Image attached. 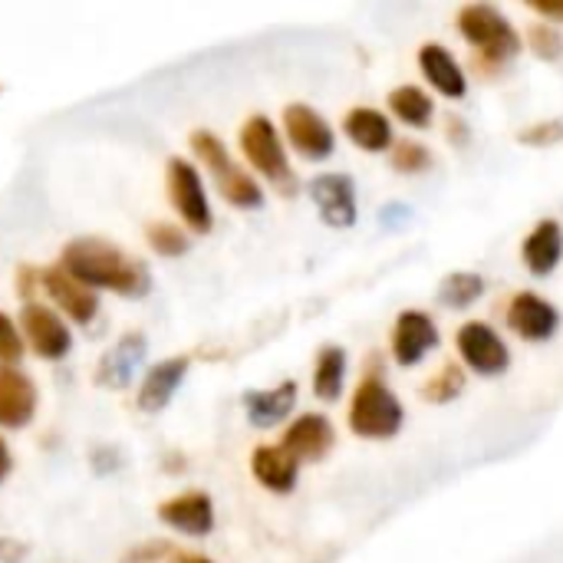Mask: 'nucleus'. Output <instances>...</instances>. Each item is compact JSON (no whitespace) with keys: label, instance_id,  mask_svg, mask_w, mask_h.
I'll return each instance as SVG.
<instances>
[{"label":"nucleus","instance_id":"f257e3e1","mask_svg":"<svg viewBox=\"0 0 563 563\" xmlns=\"http://www.w3.org/2000/svg\"><path fill=\"white\" fill-rule=\"evenodd\" d=\"M59 267L89 290H112L119 297H142L148 290L145 264L102 238L69 241L63 247Z\"/></svg>","mask_w":563,"mask_h":563},{"label":"nucleus","instance_id":"f03ea898","mask_svg":"<svg viewBox=\"0 0 563 563\" xmlns=\"http://www.w3.org/2000/svg\"><path fill=\"white\" fill-rule=\"evenodd\" d=\"M350 432L369 442H386L393 435H399L406 412L399 396L379 379V376H366L350 402Z\"/></svg>","mask_w":563,"mask_h":563},{"label":"nucleus","instance_id":"7ed1b4c3","mask_svg":"<svg viewBox=\"0 0 563 563\" xmlns=\"http://www.w3.org/2000/svg\"><path fill=\"white\" fill-rule=\"evenodd\" d=\"M455 23H459V33L478 49V56L488 59V69H498L501 63H508L521 49L518 30L492 3H468V7H462Z\"/></svg>","mask_w":563,"mask_h":563},{"label":"nucleus","instance_id":"20e7f679","mask_svg":"<svg viewBox=\"0 0 563 563\" xmlns=\"http://www.w3.org/2000/svg\"><path fill=\"white\" fill-rule=\"evenodd\" d=\"M191 148L205 162V168L211 172V178H214V185H218V191H221V198L228 205H234V208H261L264 205L261 185L231 158L228 145L214 132L198 129L191 135Z\"/></svg>","mask_w":563,"mask_h":563},{"label":"nucleus","instance_id":"39448f33","mask_svg":"<svg viewBox=\"0 0 563 563\" xmlns=\"http://www.w3.org/2000/svg\"><path fill=\"white\" fill-rule=\"evenodd\" d=\"M241 152L251 162L257 175H264L277 191L294 195L297 191V175L290 168V158L284 152V142L267 115H251L241 125Z\"/></svg>","mask_w":563,"mask_h":563},{"label":"nucleus","instance_id":"423d86ee","mask_svg":"<svg viewBox=\"0 0 563 563\" xmlns=\"http://www.w3.org/2000/svg\"><path fill=\"white\" fill-rule=\"evenodd\" d=\"M165 185H168V201L181 214V221L195 234H208L214 228V218H211V205H208L198 168L185 158H172L165 172Z\"/></svg>","mask_w":563,"mask_h":563},{"label":"nucleus","instance_id":"0eeeda50","mask_svg":"<svg viewBox=\"0 0 563 563\" xmlns=\"http://www.w3.org/2000/svg\"><path fill=\"white\" fill-rule=\"evenodd\" d=\"M455 346H459L462 363L468 369H475L478 376H501L511 366V350L492 323L472 320V323L459 327Z\"/></svg>","mask_w":563,"mask_h":563},{"label":"nucleus","instance_id":"6e6552de","mask_svg":"<svg viewBox=\"0 0 563 563\" xmlns=\"http://www.w3.org/2000/svg\"><path fill=\"white\" fill-rule=\"evenodd\" d=\"M20 330L23 340L30 343V350L43 360H63L73 350V333L63 323V317L53 307L43 303H23L20 310Z\"/></svg>","mask_w":563,"mask_h":563},{"label":"nucleus","instance_id":"1a4fd4ad","mask_svg":"<svg viewBox=\"0 0 563 563\" xmlns=\"http://www.w3.org/2000/svg\"><path fill=\"white\" fill-rule=\"evenodd\" d=\"M284 132H287L290 145L310 162H323L336 148V135H333L330 122L303 102H290L284 109Z\"/></svg>","mask_w":563,"mask_h":563},{"label":"nucleus","instance_id":"9d476101","mask_svg":"<svg viewBox=\"0 0 563 563\" xmlns=\"http://www.w3.org/2000/svg\"><path fill=\"white\" fill-rule=\"evenodd\" d=\"M439 327L426 310H402L393 327V360L399 366H419L432 350H439Z\"/></svg>","mask_w":563,"mask_h":563},{"label":"nucleus","instance_id":"9b49d317","mask_svg":"<svg viewBox=\"0 0 563 563\" xmlns=\"http://www.w3.org/2000/svg\"><path fill=\"white\" fill-rule=\"evenodd\" d=\"M310 198L320 218L330 228H353L356 224V185L343 172H327L310 181Z\"/></svg>","mask_w":563,"mask_h":563},{"label":"nucleus","instance_id":"f8f14e48","mask_svg":"<svg viewBox=\"0 0 563 563\" xmlns=\"http://www.w3.org/2000/svg\"><path fill=\"white\" fill-rule=\"evenodd\" d=\"M505 320H508L511 333H518V336L528 340V343H544V340H551V336L558 333V327H561L558 307H554L551 300L531 294V290L511 297Z\"/></svg>","mask_w":563,"mask_h":563},{"label":"nucleus","instance_id":"ddd939ff","mask_svg":"<svg viewBox=\"0 0 563 563\" xmlns=\"http://www.w3.org/2000/svg\"><path fill=\"white\" fill-rule=\"evenodd\" d=\"M333 442H336V432H333L330 419L320 416V412H303V416L294 419L290 429L284 432L280 449L290 452L297 462H320V459L330 455Z\"/></svg>","mask_w":563,"mask_h":563},{"label":"nucleus","instance_id":"4468645a","mask_svg":"<svg viewBox=\"0 0 563 563\" xmlns=\"http://www.w3.org/2000/svg\"><path fill=\"white\" fill-rule=\"evenodd\" d=\"M158 518L188 538H205L214 528V505L205 492H185V495L168 498L158 508Z\"/></svg>","mask_w":563,"mask_h":563},{"label":"nucleus","instance_id":"2eb2a0df","mask_svg":"<svg viewBox=\"0 0 563 563\" xmlns=\"http://www.w3.org/2000/svg\"><path fill=\"white\" fill-rule=\"evenodd\" d=\"M36 412V386L16 366H0V429H23Z\"/></svg>","mask_w":563,"mask_h":563},{"label":"nucleus","instance_id":"dca6fc26","mask_svg":"<svg viewBox=\"0 0 563 563\" xmlns=\"http://www.w3.org/2000/svg\"><path fill=\"white\" fill-rule=\"evenodd\" d=\"M419 69L422 76L435 86V92H442L445 99H465L468 96V76L459 66L455 53L442 43H426L419 49Z\"/></svg>","mask_w":563,"mask_h":563},{"label":"nucleus","instance_id":"f3484780","mask_svg":"<svg viewBox=\"0 0 563 563\" xmlns=\"http://www.w3.org/2000/svg\"><path fill=\"white\" fill-rule=\"evenodd\" d=\"M40 280H43L46 294L53 297V303H56L66 317H73L76 323H89V320L99 313V297H96V290L76 284L63 267L43 271Z\"/></svg>","mask_w":563,"mask_h":563},{"label":"nucleus","instance_id":"a211bd4d","mask_svg":"<svg viewBox=\"0 0 563 563\" xmlns=\"http://www.w3.org/2000/svg\"><path fill=\"white\" fill-rule=\"evenodd\" d=\"M142 356H145V336H142L139 330H135V333H122V336L112 343V350L102 353L99 369H96V383H99V386H109V389L129 386V379H132V373L139 369Z\"/></svg>","mask_w":563,"mask_h":563},{"label":"nucleus","instance_id":"6ab92c4d","mask_svg":"<svg viewBox=\"0 0 563 563\" xmlns=\"http://www.w3.org/2000/svg\"><path fill=\"white\" fill-rule=\"evenodd\" d=\"M563 257V228L561 221L554 218H544L531 228V234L525 238V247H521V261L525 267L534 274V277H548L558 271Z\"/></svg>","mask_w":563,"mask_h":563},{"label":"nucleus","instance_id":"aec40b11","mask_svg":"<svg viewBox=\"0 0 563 563\" xmlns=\"http://www.w3.org/2000/svg\"><path fill=\"white\" fill-rule=\"evenodd\" d=\"M251 472L257 478V485H264L274 495H290L297 488V475H300V462L284 452L280 445H257L251 455Z\"/></svg>","mask_w":563,"mask_h":563},{"label":"nucleus","instance_id":"412c9836","mask_svg":"<svg viewBox=\"0 0 563 563\" xmlns=\"http://www.w3.org/2000/svg\"><path fill=\"white\" fill-rule=\"evenodd\" d=\"M185 373H188V360L185 356H172V360L155 363L145 373V379H142V389H139V399H135L139 409L142 412H162L172 402L175 389L181 386Z\"/></svg>","mask_w":563,"mask_h":563},{"label":"nucleus","instance_id":"4be33fe9","mask_svg":"<svg viewBox=\"0 0 563 563\" xmlns=\"http://www.w3.org/2000/svg\"><path fill=\"white\" fill-rule=\"evenodd\" d=\"M343 132L363 152H386V148H393V122L379 109H369V106L350 109L346 119H343Z\"/></svg>","mask_w":563,"mask_h":563},{"label":"nucleus","instance_id":"5701e85b","mask_svg":"<svg viewBox=\"0 0 563 563\" xmlns=\"http://www.w3.org/2000/svg\"><path fill=\"white\" fill-rule=\"evenodd\" d=\"M297 406V383H280L277 389H251L244 393V412L251 419V426L257 429H271L277 422H284L290 416V409Z\"/></svg>","mask_w":563,"mask_h":563},{"label":"nucleus","instance_id":"b1692460","mask_svg":"<svg viewBox=\"0 0 563 563\" xmlns=\"http://www.w3.org/2000/svg\"><path fill=\"white\" fill-rule=\"evenodd\" d=\"M389 109H393V115L399 122H406L412 129H426L432 122V115H435L432 96L426 89H419V86H409V82L406 86H396L389 92Z\"/></svg>","mask_w":563,"mask_h":563},{"label":"nucleus","instance_id":"393cba45","mask_svg":"<svg viewBox=\"0 0 563 563\" xmlns=\"http://www.w3.org/2000/svg\"><path fill=\"white\" fill-rule=\"evenodd\" d=\"M346 383V353L340 346H323L313 369V393L323 402H336Z\"/></svg>","mask_w":563,"mask_h":563},{"label":"nucleus","instance_id":"a878e982","mask_svg":"<svg viewBox=\"0 0 563 563\" xmlns=\"http://www.w3.org/2000/svg\"><path fill=\"white\" fill-rule=\"evenodd\" d=\"M485 297V277L475 271H455L439 284V303L445 310H468Z\"/></svg>","mask_w":563,"mask_h":563},{"label":"nucleus","instance_id":"bb28decb","mask_svg":"<svg viewBox=\"0 0 563 563\" xmlns=\"http://www.w3.org/2000/svg\"><path fill=\"white\" fill-rule=\"evenodd\" d=\"M462 389H465V373H462V366L445 363L435 376L426 379L422 399H426V402H452V399L462 396Z\"/></svg>","mask_w":563,"mask_h":563},{"label":"nucleus","instance_id":"cd10ccee","mask_svg":"<svg viewBox=\"0 0 563 563\" xmlns=\"http://www.w3.org/2000/svg\"><path fill=\"white\" fill-rule=\"evenodd\" d=\"M432 162L435 158H432L429 145H422L416 139H402V142L393 145V168L402 172V175H422V172L432 168Z\"/></svg>","mask_w":563,"mask_h":563},{"label":"nucleus","instance_id":"c85d7f7f","mask_svg":"<svg viewBox=\"0 0 563 563\" xmlns=\"http://www.w3.org/2000/svg\"><path fill=\"white\" fill-rule=\"evenodd\" d=\"M145 234H148V247H152L155 254H162V257H181V254L188 251V238H185V231H181V228H175V224H168V221L148 224V228H145Z\"/></svg>","mask_w":563,"mask_h":563},{"label":"nucleus","instance_id":"c756f323","mask_svg":"<svg viewBox=\"0 0 563 563\" xmlns=\"http://www.w3.org/2000/svg\"><path fill=\"white\" fill-rule=\"evenodd\" d=\"M528 43H531V49L541 56V59H561L563 56V36L558 26H548V23H534L531 30H528Z\"/></svg>","mask_w":563,"mask_h":563},{"label":"nucleus","instance_id":"7c9ffc66","mask_svg":"<svg viewBox=\"0 0 563 563\" xmlns=\"http://www.w3.org/2000/svg\"><path fill=\"white\" fill-rule=\"evenodd\" d=\"M23 356V336L16 323L0 310V366H10Z\"/></svg>","mask_w":563,"mask_h":563},{"label":"nucleus","instance_id":"2f4dec72","mask_svg":"<svg viewBox=\"0 0 563 563\" xmlns=\"http://www.w3.org/2000/svg\"><path fill=\"white\" fill-rule=\"evenodd\" d=\"M521 142L528 145H548V142H561L563 139V122H544V125H534V129H525L518 135Z\"/></svg>","mask_w":563,"mask_h":563},{"label":"nucleus","instance_id":"473e14b6","mask_svg":"<svg viewBox=\"0 0 563 563\" xmlns=\"http://www.w3.org/2000/svg\"><path fill=\"white\" fill-rule=\"evenodd\" d=\"M534 13H541V16H548V20H558V23H563V0H531L528 3Z\"/></svg>","mask_w":563,"mask_h":563},{"label":"nucleus","instance_id":"72a5a7b5","mask_svg":"<svg viewBox=\"0 0 563 563\" xmlns=\"http://www.w3.org/2000/svg\"><path fill=\"white\" fill-rule=\"evenodd\" d=\"M10 468H13V459H10V449H7V442L0 439V482L10 475Z\"/></svg>","mask_w":563,"mask_h":563},{"label":"nucleus","instance_id":"f704fd0d","mask_svg":"<svg viewBox=\"0 0 563 563\" xmlns=\"http://www.w3.org/2000/svg\"><path fill=\"white\" fill-rule=\"evenodd\" d=\"M178 563H211L208 558H178Z\"/></svg>","mask_w":563,"mask_h":563}]
</instances>
